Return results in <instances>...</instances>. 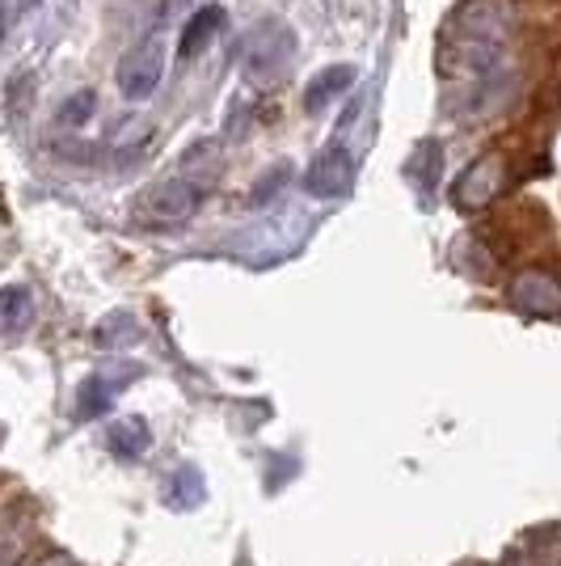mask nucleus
Instances as JSON below:
<instances>
[{
	"label": "nucleus",
	"instance_id": "1a4fd4ad",
	"mask_svg": "<svg viewBox=\"0 0 561 566\" xmlns=\"http://www.w3.org/2000/svg\"><path fill=\"white\" fill-rule=\"evenodd\" d=\"M220 30H224V4H203V9H194L187 30H182V39H178V55H182V60L203 55Z\"/></svg>",
	"mask_w": 561,
	"mask_h": 566
},
{
	"label": "nucleus",
	"instance_id": "9b49d317",
	"mask_svg": "<svg viewBox=\"0 0 561 566\" xmlns=\"http://www.w3.org/2000/svg\"><path fill=\"white\" fill-rule=\"evenodd\" d=\"M203 499H208V482L194 465H182L165 482V507H173V512H194Z\"/></svg>",
	"mask_w": 561,
	"mask_h": 566
},
{
	"label": "nucleus",
	"instance_id": "aec40b11",
	"mask_svg": "<svg viewBox=\"0 0 561 566\" xmlns=\"http://www.w3.org/2000/svg\"><path fill=\"white\" fill-rule=\"evenodd\" d=\"M182 4H190V0H165V13H169V9H182Z\"/></svg>",
	"mask_w": 561,
	"mask_h": 566
},
{
	"label": "nucleus",
	"instance_id": "6e6552de",
	"mask_svg": "<svg viewBox=\"0 0 561 566\" xmlns=\"http://www.w3.org/2000/svg\"><path fill=\"white\" fill-rule=\"evenodd\" d=\"M354 81H359V69L354 64H329V69H321L313 81H305V111L308 115H321L329 102H338L342 94H351Z\"/></svg>",
	"mask_w": 561,
	"mask_h": 566
},
{
	"label": "nucleus",
	"instance_id": "f3484780",
	"mask_svg": "<svg viewBox=\"0 0 561 566\" xmlns=\"http://www.w3.org/2000/svg\"><path fill=\"white\" fill-rule=\"evenodd\" d=\"M131 338H140V331H136V322L123 317V313L106 317V322L97 326V343H102V347H118V343H131Z\"/></svg>",
	"mask_w": 561,
	"mask_h": 566
},
{
	"label": "nucleus",
	"instance_id": "7ed1b4c3",
	"mask_svg": "<svg viewBox=\"0 0 561 566\" xmlns=\"http://www.w3.org/2000/svg\"><path fill=\"white\" fill-rule=\"evenodd\" d=\"M199 199H203V190L194 187L190 178H182V174H173V178H161V182H152V187L144 190L131 212H136L140 224L173 229V224H187L190 216H194Z\"/></svg>",
	"mask_w": 561,
	"mask_h": 566
},
{
	"label": "nucleus",
	"instance_id": "20e7f679",
	"mask_svg": "<svg viewBox=\"0 0 561 566\" xmlns=\"http://www.w3.org/2000/svg\"><path fill=\"white\" fill-rule=\"evenodd\" d=\"M507 190V157L490 148L452 182V208L461 212H486L494 199Z\"/></svg>",
	"mask_w": 561,
	"mask_h": 566
},
{
	"label": "nucleus",
	"instance_id": "a211bd4d",
	"mask_svg": "<svg viewBox=\"0 0 561 566\" xmlns=\"http://www.w3.org/2000/svg\"><path fill=\"white\" fill-rule=\"evenodd\" d=\"M283 178H292V166H287V161H279V166L271 169V174H262V187L254 190V203H266L271 195H279Z\"/></svg>",
	"mask_w": 561,
	"mask_h": 566
},
{
	"label": "nucleus",
	"instance_id": "9d476101",
	"mask_svg": "<svg viewBox=\"0 0 561 566\" xmlns=\"http://www.w3.org/2000/svg\"><path fill=\"white\" fill-rule=\"evenodd\" d=\"M440 174H444V153H440V144L422 140L419 148L410 153V161H405V182L419 190V199H431Z\"/></svg>",
	"mask_w": 561,
	"mask_h": 566
},
{
	"label": "nucleus",
	"instance_id": "4468645a",
	"mask_svg": "<svg viewBox=\"0 0 561 566\" xmlns=\"http://www.w3.org/2000/svg\"><path fill=\"white\" fill-rule=\"evenodd\" d=\"M523 558L519 566H561V524H549V528H537L528 542H523Z\"/></svg>",
	"mask_w": 561,
	"mask_h": 566
},
{
	"label": "nucleus",
	"instance_id": "6ab92c4d",
	"mask_svg": "<svg viewBox=\"0 0 561 566\" xmlns=\"http://www.w3.org/2000/svg\"><path fill=\"white\" fill-rule=\"evenodd\" d=\"M39 566H81L76 558H68V554H51V558H43Z\"/></svg>",
	"mask_w": 561,
	"mask_h": 566
},
{
	"label": "nucleus",
	"instance_id": "f8f14e48",
	"mask_svg": "<svg viewBox=\"0 0 561 566\" xmlns=\"http://www.w3.org/2000/svg\"><path fill=\"white\" fill-rule=\"evenodd\" d=\"M106 444H110V452L123 457V461H136V457H144L148 444H152V431H148L144 419H118V423L106 427Z\"/></svg>",
	"mask_w": 561,
	"mask_h": 566
},
{
	"label": "nucleus",
	"instance_id": "ddd939ff",
	"mask_svg": "<svg viewBox=\"0 0 561 566\" xmlns=\"http://www.w3.org/2000/svg\"><path fill=\"white\" fill-rule=\"evenodd\" d=\"M34 322V296L25 292L22 283H13V287H4V296H0V326L9 338H18Z\"/></svg>",
	"mask_w": 561,
	"mask_h": 566
},
{
	"label": "nucleus",
	"instance_id": "423d86ee",
	"mask_svg": "<svg viewBox=\"0 0 561 566\" xmlns=\"http://www.w3.org/2000/svg\"><path fill=\"white\" fill-rule=\"evenodd\" d=\"M354 182V166H351V153L342 140H329L317 161L305 169V182L300 187L313 195V199H342Z\"/></svg>",
	"mask_w": 561,
	"mask_h": 566
},
{
	"label": "nucleus",
	"instance_id": "f03ea898",
	"mask_svg": "<svg viewBox=\"0 0 561 566\" xmlns=\"http://www.w3.org/2000/svg\"><path fill=\"white\" fill-rule=\"evenodd\" d=\"M241 72L254 81V85H279L283 76L296 64V34L292 25L279 18H266V22L250 25V34L241 39Z\"/></svg>",
	"mask_w": 561,
	"mask_h": 566
},
{
	"label": "nucleus",
	"instance_id": "39448f33",
	"mask_svg": "<svg viewBox=\"0 0 561 566\" xmlns=\"http://www.w3.org/2000/svg\"><path fill=\"white\" fill-rule=\"evenodd\" d=\"M161 72H165V48L161 39H144L140 48H131L118 60V94L127 102H148V97L161 90Z\"/></svg>",
	"mask_w": 561,
	"mask_h": 566
},
{
	"label": "nucleus",
	"instance_id": "0eeeda50",
	"mask_svg": "<svg viewBox=\"0 0 561 566\" xmlns=\"http://www.w3.org/2000/svg\"><path fill=\"white\" fill-rule=\"evenodd\" d=\"M507 301H511L519 313L528 317H558L561 313V280L553 271H540V266H528L519 271L507 287Z\"/></svg>",
	"mask_w": 561,
	"mask_h": 566
},
{
	"label": "nucleus",
	"instance_id": "dca6fc26",
	"mask_svg": "<svg viewBox=\"0 0 561 566\" xmlns=\"http://www.w3.org/2000/svg\"><path fill=\"white\" fill-rule=\"evenodd\" d=\"M94 106H97L94 90H81V94H72L68 102L60 106V123H64V127H85L89 115H94Z\"/></svg>",
	"mask_w": 561,
	"mask_h": 566
},
{
	"label": "nucleus",
	"instance_id": "f257e3e1",
	"mask_svg": "<svg viewBox=\"0 0 561 566\" xmlns=\"http://www.w3.org/2000/svg\"><path fill=\"white\" fill-rule=\"evenodd\" d=\"M515 9L507 0H465L435 34V64L447 81H477L502 60L511 43Z\"/></svg>",
	"mask_w": 561,
	"mask_h": 566
},
{
	"label": "nucleus",
	"instance_id": "2eb2a0df",
	"mask_svg": "<svg viewBox=\"0 0 561 566\" xmlns=\"http://www.w3.org/2000/svg\"><path fill=\"white\" fill-rule=\"evenodd\" d=\"M110 401H115V385L106 377H89L81 385V394H76V415L81 419H97L102 410H110Z\"/></svg>",
	"mask_w": 561,
	"mask_h": 566
}]
</instances>
